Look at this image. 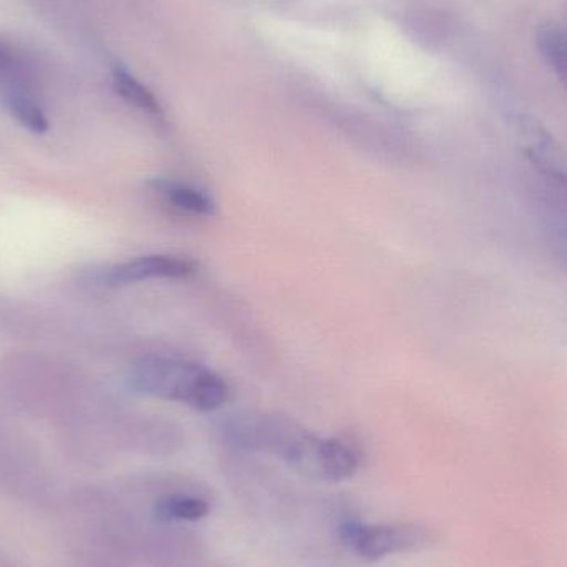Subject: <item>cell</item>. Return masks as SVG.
<instances>
[{
  "instance_id": "cell-1",
  "label": "cell",
  "mask_w": 567,
  "mask_h": 567,
  "mask_svg": "<svg viewBox=\"0 0 567 567\" xmlns=\"http://www.w3.org/2000/svg\"><path fill=\"white\" fill-rule=\"evenodd\" d=\"M130 385L143 395L185 403L202 412L225 405L229 389L221 377L188 360L146 357L133 365Z\"/></svg>"
},
{
  "instance_id": "cell-2",
  "label": "cell",
  "mask_w": 567,
  "mask_h": 567,
  "mask_svg": "<svg viewBox=\"0 0 567 567\" xmlns=\"http://www.w3.org/2000/svg\"><path fill=\"white\" fill-rule=\"evenodd\" d=\"M278 440L287 460L320 478L339 482L352 476L359 466L355 450L340 440H320L297 430L286 429L284 433L281 430Z\"/></svg>"
},
{
  "instance_id": "cell-3",
  "label": "cell",
  "mask_w": 567,
  "mask_h": 567,
  "mask_svg": "<svg viewBox=\"0 0 567 567\" xmlns=\"http://www.w3.org/2000/svg\"><path fill=\"white\" fill-rule=\"evenodd\" d=\"M340 538L350 549L365 559H380L413 548L420 542L416 529L403 526H367L346 523Z\"/></svg>"
},
{
  "instance_id": "cell-4",
  "label": "cell",
  "mask_w": 567,
  "mask_h": 567,
  "mask_svg": "<svg viewBox=\"0 0 567 567\" xmlns=\"http://www.w3.org/2000/svg\"><path fill=\"white\" fill-rule=\"evenodd\" d=\"M198 271L193 259L182 256H143L110 269L106 282L113 287L152 281V279H185Z\"/></svg>"
},
{
  "instance_id": "cell-5",
  "label": "cell",
  "mask_w": 567,
  "mask_h": 567,
  "mask_svg": "<svg viewBox=\"0 0 567 567\" xmlns=\"http://www.w3.org/2000/svg\"><path fill=\"white\" fill-rule=\"evenodd\" d=\"M519 140L525 146L526 155L533 163L546 175L567 185V162L565 155L559 152L551 136L545 132V128L532 120H519L518 125Z\"/></svg>"
},
{
  "instance_id": "cell-6",
  "label": "cell",
  "mask_w": 567,
  "mask_h": 567,
  "mask_svg": "<svg viewBox=\"0 0 567 567\" xmlns=\"http://www.w3.org/2000/svg\"><path fill=\"white\" fill-rule=\"evenodd\" d=\"M0 102H2L3 109L29 132L42 135L49 130L45 112L22 82L0 85Z\"/></svg>"
},
{
  "instance_id": "cell-7",
  "label": "cell",
  "mask_w": 567,
  "mask_h": 567,
  "mask_svg": "<svg viewBox=\"0 0 567 567\" xmlns=\"http://www.w3.org/2000/svg\"><path fill=\"white\" fill-rule=\"evenodd\" d=\"M153 189L169 203L173 208L195 216H213L216 205L206 193L183 183L169 182V179H156L152 183Z\"/></svg>"
},
{
  "instance_id": "cell-8",
  "label": "cell",
  "mask_w": 567,
  "mask_h": 567,
  "mask_svg": "<svg viewBox=\"0 0 567 567\" xmlns=\"http://www.w3.org/2000/svg\"><path fill=\"white\" fill-rule=\"evenodd\" d=\"M113 86L116 93L130 105L143 110V112L152 113V115H162V106L158 100L155 99L152 92L140 82L138 79L132 75L128 70L122 66H115L112 73Z\"/></svg>"
},
{
  "instance_id": "cell-9",
  "label": "cell",
  "mask_w": 567,
  "mask_h": 567,
  "mask_svg": "<svg viewBox=\"0 0 567 567\" xmlns=\"http://www.w3.org/2000/svg\"><path fill=\"white\" fill-rule=\"evenodd\" d=\"M539 47L543 55L567 89V33L558 27H545L539 33Z\"/></svg>"
},
{
  "instance_id": "cell-10",
  "label": "cell",
  "mask_w": 567,
  "mask_h": 567,
  "mask_svg": "<svg viewBox=\"0 0 567 567\" xmlns=\"http://www.w3.org/2000/svg\"><path fill=\"white\" fill-rule=\"evenodd\" d=\"M208 512V503L198 498H186V496L165 499V502L159 503L158 506V516L165 519V522H173V519L196 522V519L205 518Z\"/></svg>"
},
{
  "instance_id": "cell-11",
  "label": "cell",
  "mask_w": 567,
  "mask_h": 567,
  "mask_svg": "<svg viewBox=\"0 0 567 567\" xmlns=\"http://www.w3.org/2000/svg\"><path fill=\"white\" fill-rule=\"evenodd\" d=\"M13 66H16V62H13V56L10 55L9 50L3 49L0 45V75L3 73L12 72Z\"/></svg>"
}]
</instances>
